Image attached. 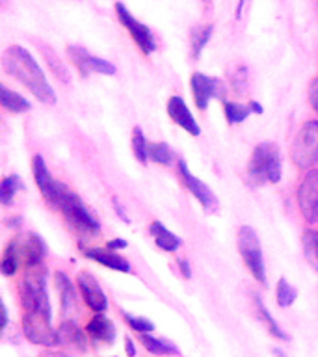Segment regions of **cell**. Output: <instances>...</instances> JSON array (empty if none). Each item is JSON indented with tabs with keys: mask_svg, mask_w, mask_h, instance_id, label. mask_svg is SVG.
I'll use <instances>...</instances> for the list:
<instances>
[{
	"mask_svg": "<svg viewBox=\"0 0 318 357\" xmlns=\"http://www.w3.org/2000/svg\"><path fill=\"white\" fill-rule=\"evenodd\" d=\"M255 305H257V311H259V314H261V318L264 320V324L268 326V331L275 337V339H281V340H290V337L287 333H285L283 329L279 328V324L273 320V317L270 314V311H268L266 307H264V303H262V300L259 298V296H255Z\"/></svg>",
	"mask_w": 318,
	"mask_h": 357,
	"instance_id": "cell-22",
	"label": "cell"
},
{
	"mask_svg": "<svg viewBox=\"0 0 318 357\" xmlns=\"http://www.w3.org/2000/svg\"><path fill=\"white\" fill-rule=\"evenodd\" d=\"M67 54L71 58V61L77 66L82 77H88L89 73H100V75H116V66L110 63L108 60L97 58V56L89 54L88 50L78 47V45H69L67 47Z\"/></svg>",
	"mask_w": 318,
	"mask_h": 357,
	"instance_id": "cell-8",
	"label": "cell"
},
{
	"mask_svg": "<svg viewBox=\"0 0 318 357\" xmlns=\"http://www.w3.org/2000/svg\"><path fill=\"white\" fill-rule=\"evenodd\" d=\"M106 248H108V250H123V248H127V242L123 238L108 240V242H106Z\"/></svg>",
	"mask_w": 318,
	"mask_h": 357,
	"instance_id": "cell-34",
	"label": "cell"
},
{
	"mask_svg": "<svg viewBox=\"0 0 318 357\" xmlns=\"http://www.w3.org/2000/svg\"><path fill=\"white\" fill-rule=\"evenodd\" d=\"M298 205L301 216L307 223H317L318 220V169L307 173L300 190H298Z\"/></svg>",
	"mask_w": 318,
	"mask_h": 357,
	"instance_id": "cell-9",
	"label": "cell"
},
{
	"mask_svg": "<svg viewBox=\"0 0 318 357\" xmlns=\"http://www.w3.org/2000/svg\"><path fill=\"white\" fill-rule=\"evenodd\" d=\"M39 357H69V356L60 354V351H43V354H39Z\"/></svg>",
	"mask_w": 318,
	"mask_h": 357,
	"instance_id": "cell-37",
	"label": "cell"
},
{
	"mask_svg": "<svg viewBox=\"0 0 318 357\" xmlns=\"http://www.w3.org/2000/svg\"><path fill=\"white\" fill-rule=\"evenodd\" d=\"M86 333L89 335V339L95 340V342H114L116 339V329H114V324L105 317V314H97L93 320H89L88 326H86Z\"/></svg>",
	"mask_w": 318,
	"mask_h": 357,
	"instance_id": "cell-16",
	"label": "cell"
},
{
	"mask_svg": "<svg viewBox=\"0 0 318 357\" xmlns=\"http://www.w3.org/2000/svg\"><path fill=\"white\" fill-rule=\"evenodd\" d=\"M273 354H275V356H278V357H287V356H285V354H283V351L279 350V348H273Z\"/></svg>",
	"mask_w": 318,
	"mask_h": 357,
	"instance_id": "cell-40",
	"label": "cell"
},
{
	"mask_svg": "<svg viewBox=\"0 0 318 357\" xmlns=\"http://www.w3.org/2000/svg\"><path fill=\"white\" fill-rule=\"evenodd\" d=\"M139 342L144 344L145 350H149L151 354H155V356H177L181 354L177 346L169 342V340H162V339H155V337H151L147 333L139 335Z\"/></svg>",
	"mask_w": 318,
	"mask_h": 357,
	"instance_id": "cell-21",
	"label": "cell"
},
{
	"mask_svg": "<svg viewBox=\"0 0 318 357\" xmlns=\"http://www.w3.org/2000/svg\"><path fill=\"white\" fill-rule=\"evenodd\" d=\"M309 102H311L312 110L318 114V77H315L309 84Z\"/></svg>",
	"mask_w": 318,
	"mask_h": 357,
	"instance_id": "cell-32",
	"label": "cell"
},
{
	"mask_svg": "<svg viewBox=\"0 0 318 357\" xmlns=\"http://www.w3.org/2000/svg\"><path fill=\"white\" fill-rule=\"evenodd\" d=\"M0 102L6 110L13 112V114H22V112H28L32 108V105L22 95L11 91L10 88H6L4 84H0Z\"/></svg>",
	"mask_w": 318,
	"mask_h": 357,
	"instance_id": "cell-20",
	"label": "cell"
},
{
	"mask_svg": "<svg viewBox=\"0 0 318 357\" xmlns=\"http://www.w3.org/2000/svg\"><path fill=\"white\" fill-rule=\"evenodd\" d=\"M238 251L245 262V268L250 273L259 281V283H266V270H264V261H262V250L259 236H257L255 229L250 225H242L238 229Z\"/></svg>",
	"mask_w": 318,
	"mask_h": 357,
	"instance_id": "cell-6",
	"label": "cell"
},
{
	"mask_svg": "<svg viewBox=\"0 0 318 357\" xmlns=\"http://www.w3.org/2000/svg\"><path fill=\"white\" fill-rule=\"evenodd\" d=\"M250 108H251V112H255V114H262V106L259 105V102H255V100H253V102H250Z\"/></svg>",
	"mask_w": 318,
	"mask_h": 357,
	"instance_id": "cell-38",
	"label": "cell"
},
{
	"mask_svg": "<svg viewBox=\"0 0 318 357\" xmlns=\"http://www.w3.org/2000/svg\"><path fill=\"white\" fill-rule=\"evenodd\" d=\"M125 320H127L128 326H130L134 331H138V333H151V331L155 329V324L151 322V320H147V318L132 317V314L125 312Z\"/></svg>",
	"mask_w": 318,
	"mask_h": 357,
	"instance_id": "cell-31",
	"label": "cell"
},
{
	"mask_svg": "<svg viewBox=\"0 0 318 357\" xmlns=\"http://www.w3.org/2000/svg\"><path fill=\"white\" fill-rule=\"evenodd\" d=\"M248 177L253 184H275L281 181L279 147L273 142H262L253 149L248 164Z\"/></svg>",
	"mask_w": 318,
	"mask_h": 357,
	"instance_id": "cell-2",
	"label": "cell"
},
{
	"mask_svg": "<svg viewBox=\"0 0 318 357\" xmlns=\"http://www.w3.org/2000/svg\"><path fill=\"white\" fill-rule=\"evenodd\" d=\"M245 2H248V0H238V8H236V19H238L240 13H242V8H244Z\"/></svg>",
	"mask_w": 318,
	"mask_h": 357,
	"instance_id": "cell-39",
	"label": "cell"
},
{
	"mask_svg": "<svg viewBox=\"0 0 318 357\" xmlns=\"http://www.w3.org/2000/svg\"><path fill=\"white\" fill-rule=\"evenodd\" d=\"M84 255L88 257V259H93L97 261L99 264H105L106 268H110V270H116V272H123V273H128L130 272V262L121 257L119 253H116L114 250H99V248H89L86 250Z\"/></svg>",
	"mask_w": 318,
	"mask_h": 357,
	"instance_id": "cell-15",
	"label": "cell"
},
{
	"mask_svg": "<svg viewBox=\"0 0 318 357\" xmlns=\"http://www.w3.org/2000/svg\"><path fill=\"white\" fill-rule=\"evenodd\" d=\"M147 139H145L144 132H142V128L139 127H134L132 128V151H134V156L138 158L142 164L147 162L149 155H147Z\"/></svg>",
	"mask_w": 318,
	"mask_h": 357,
	"instance_id": "cell-30",
	"label": "cell"
},
{
	"mask_svg": "<svg viewBox=\"0 0 318 357\" xmlns=\"http://www.w3.org/2000/svg\"><path fill=\"white\" fill-rule=\"evenodd\" d=\"M190 88H192V95H194L195 105L199 110H205L209 100L212 97L218 95V88H220V82L216 78L206 77L203 73H194L192 78H190Z\"/></svg>",
	"mask_w": 318,
	"mask_h": 357,
	"instance_id": "cell-13",
	"label": "cell"
},
{
	"mask_svg": "<svg viewBox=\"0 0 318 357\" xmlns=\"http://www.w3.org/2000/svg\"><path fill=\"white\" fill-rule=\"evenodd\" d=\"M19 188H22L21 178L17 177V175L6 177L4 181H2V184H0V203H2V205H10Z\"/></svg>",
	"mask_w": 318,
	"mask_h": 357,
	"instance_id": "cell-25",
	"label": "cell"
},
{
	"mask_svg": "<svg viewBox=\"0 0 318 357\" xmlns=\"http://www.w3.org/2000/svg\"><path fill=\"white\" fill-rule=\"evenodd\" d=\"M54 279L61 298V311H63V314H71L77 309V296H75V287H73L71 279L67 278L63 272H56Z\"/></svg>",
	"mask_w": 318,
	"mask_h": 357,
	"instance_id": "cell-18",
	"label": "cell"
},
{
	"mask_svg": "<svg viewBox=\"0 0 318 357\" xmlns=\"http://www.w3.org/2000/svg\"><path fill=\"white\" fill-rule=\"evenodd\" d=\"M116 13H117V19L121 22L123 26L127 28L128 33H130V38L136 41L139 49L144 54H153L156 49V43H155V38H153V33H151L149 26H145L138 19H134V15L130 11L125 8V4L121 2H116Z\"/></svg>",
	"mask_w": 318,
	"mask_h": 357,
	"instance_id": "cell-7",
	"label": "cell"
},
{
	"mask_svg": "<svg viewBox=\"0 0 318 357\" xmlns=\"http://www.w3.org/2000/svg\"><path fill=\"white\" fill-rule=\"evenodd\" d=\"M50 309H32L24 311L22 317V331L30 342L39 346L58 344V331L52 329Z\"/></svg>",
	"mask_w": 318,
	"mask_h": 357,
	"instance_id": "cell-5",
	"label": "cell"
},
{
	"mask_svg": "<svg viewBox=\"0 0 318 357\" xmlns=\"http://www.w3.org/2000/svg\"><path fill=\"white\" fill-rule=\"evenodd\" d=\"M298 298V290L292 287V284L287 281L285 278L279 279L278 283V305L279 307H290L294 303V300Z\"/></svg>",
	"mask_w": 318,
	"mask_h": 357,
	"instance_id": "cell-27",
	"label": "cell"
},
{
	"mask_svg": "<svg viewBox=\"0 0 318 357\" xmlns=\"http://www.w3.org/2000/svg\"><path fill=\"white\" fill-rule=\"evenodd\" d=\"M56 208L63 214L67 223H69L71 227L77 229V231H82V233L89 234L99 231V222H97V218L89 212V208L84 205L82 199H80L75 192L67 190L66 186L61 188L58 203H56Z\"/></svg>",
	"mask_w": 318,
	"mask_h": 357,
	"instance_id": "cell-3",
	"label": "cell"
},
{
	"mask_svg": "<svg viewBox=\"0 0 318 357\" xmlns=\"http://www.w3.org/2000/svg\"><path fill=\"white\" fill-rule=\"evenodd\" d=\"M179 175L183 178L184 186L194 194L195 199L199 201L206 212H216L218 201L216 197H214V194H212V190L188 172V166H186V162L184 160H179Z\"/></svg>",
	"mask_w": 318,
	"mask_h": 357,
	"instance_id": "cell-11",
	"label": "cell"
},
{
	"mask_svg": "<svg viewBox=\"0 0 318 357\" xmlns=\"http://www.w3.org/2000/svg\"><path fill=\"white\" fill-rule=\"evenodd\" d=\"M125 348H127V356L134 357L136 356V348H134V342L130 337H125Z\"/></svg>",
	"mask_w": 318,
	"mask_h": 357,
	"instance_id": "cell-36",
	"label": "cell"
},
{
	"mask_svg": "<svg viewBox=\"0 0 318 357\" xmlns=\"http://www.w3.org/2000/svg\"><path fill=\"white\" fill-rule=\"evenodd\" d=\"M2 69L10 77L26 86L32 95L45 105H54L56 93L50 88L49 80L45 77L43 69L33 60V56L21 45H11L2 52Z\"/></svg>",
	"mask_w": 318,
	"mask_h": 357,
	"instance_id": "cell-1",
	"label": "cell"
},
{
	"mask_svg": "<svg viewBox=\"0 0 318 357\" xmlns=\"http://www.w3.org/2000/svg\"><path fill=\"white\" fill-rule=\"evenodd\" d=\"M21 264H22L21 257H19V253H17L13 242H10V244L6 245L4 255H2L0 270H2V273H4V275H13V273L19 270V266H21Z\"/></svg>",
	"mask_w": 318,
	"mask_h": 357,
	"instance_id": "cell-23",
	"label": "cell"
},
{
	"mask_svg": "<svg viewBox=\"0 0 318 357\" xmlns=\"http://www.w3.org/2000/svg\"><path fill=\"white\" fill-rule=\"evenodd\" d=\"M58 344L71 346L75 350L84 351L88 342H86V337H84V333L80 331L77 324L71 322V320H66L60 326V329H58Z\"/></svg>",
	"mask_w": 318,
	"mask_h": 357,
	"instance_id": "cell-17",
	"label": "cell"
},
{
	"mask_svg": "<svg viewBox=\"0 0 318 357\" xmlns=\"http://www.w3.org/2000/svg\"><path fill=\"white\" fill-rule=\"evenodd\" d=\"M112 203H114V208H116V214H117V216L121 218V220H123V222H125V223H130V220H128V216H127V214H125V208H123L121 203L117 201V197H114V199H112Z\"/></svg>",
	"mask_w": 318,
	"mask_h": 357,
	"instance_id": "cell-33",
	"label": "cell"
},
{
	"mask_svg": "<svg viewBox=\"0 0 318 357\" xmlns=\"http://www.w3.org/2000/svg\"><path fill=\"white\" fill-rule=\"evenodd\" d=\"M78 289L82 292L84 300L89 305V309H93L95 312H105L108 309V298L100 289V284L97 283V279L89 272L78 273Z\"/></svg>",
	"mask_w": 318,
	"mask_h": 357,
	"instance_id": "cell-12",
	"label": "cell"
},
{
	"mask_svg": "<svg viewBox=\"0 0 318 357\" xmlns=\"http://www.w3.org/2000/svg\"><path fill=\"white\" fill-rule=\"evenodd\" d=\"M290 156L298 167H312L318 162V121H307L296 132Z\"/></svg>",
	"mask_w": 318,
	"mask_h": 357,
	"instance_id": "cell-4",
	"label": "cell"
},
{
	"mask_svg": "<svg viewBox=\"0 0 318 357\" xmlns=\"http://www.w3.org/2000/svg\"><path fill=\"white\" fill-rule=\"evenodd\" d=\"M167 116L172 117L173 123H177L179 127H183L192 136H199L201 134L199 125H197V121L192 116V112L188 110L186 102L181 97H177V95L167 100Z\"/></svg>",
	"mask_w": 318,
	"mask_h": 357,
	"instance_id": "cell-14",
	"label": "cell"
},
{
	"mask_svg": "<svg viewBox=\"0 0 318 357\" xmlns=\"http://www.w3.org/2000/svg\"><path fill=\"white\" fill-rule=\"evenodd\" d=\"M32 169H33V178H36V184H38L41 195L47 199V203L56 206L58 197H60L61 188H63V184H58L54 178H52L49 167H47V164H45L43 156H39V155L33 156Z\"/></svg>",
	"mask_w": 318,
	"mask_h": 357,
	"instance_id": "cell-10",
	"label": "cell"
},
{
	"mask_svg": "<svg viewBox=\"0 0 318 357\" xmlns=\"http://www.w3.org/2000/svg\"><path fill=\"white\" fill-rule=\"evenodd\" d=\"M250 114V106L238 105V102H225V116H227V121L231 125H238V123L245 121Z\"/></svg>",
	"mask_w": 318,
	"mask_h": 357,
	"instance_id": "cell-29",
	"label": "cell"
},
{
	"mask_svg": "<svg viewBox=\"0 0 318 357\" xmlns=\"http://www.w3.org/2000/svg\"><path fill=\"white\" fill-rule=\"evenodd\" d=\"M301 242H303L305 259L318 270V231H307Z\"/></svg>",
	"mask_w": 318,
	"mask_h": 357,
	"instance_id": "cell-26",
	"label": "cell"
},
{
	"mask_svg": "<svg viewBox=\"0 0 318 357\" xmlns=\"http://www.w3.org/2000/svg\"><path fill=\"white\" fill-rule=\"evenodd\" d=\"M179 268H181V272H183L184 279L192 278V270H190L188 261H184V259H179Z\"/></svg>",
	"mask_w": 318,
	"mask_h": 357,
	"instance_id": "cell-35",
	"label": "cell"
},
{
	"mask_svg": "<svg viewBox=\"0 0 318 357\" xmlns=\"http://www.w3.org/2000/svg\"><path fill=\"white\" fill-rule=\"evenodd\" d=\"M147 155H149V160L156 162V164H162V166H167L172 164L173 153L169 149L167 144H149L147 145Z\"/></svg>",
	"mask_w": 318,
	"mask_h": 357,
	"instance_id": "cell-24",
	"label": "cell"
},
{
	"mask_svg": "<svg viewBox=\"0 0 318 357\" xmlns=\"http://www.w3.org/2000/svg\"><path fill=\"white\" fill-rule=\"evenodd\" d=\"M149 231L151 234H153V238H155L156 245H158L160 250L167 251V253L177 251L179 248H181V244H183V240L179 238V236H175V234H173L169 229L164 227L160 222L151 223Z\"/></svg>",
	"mask_w": 318,
	"mask_h": 357,
	"instance_id": "cell-19",
	"label": "cell"
},
{
	"mask_svg": "<svg viewBox=\"0 0 318 357\" xmlns=\"http://www.w3.org/2000/svg\"><path fill=\"white\" fill-rule=\"evenodd\" d=\"M212 30H214V26L209 24V26L195 28L194 32H192V54H194L195 58L201 54L203 47L209 43V39H211L212 36Z\"/></svg>",
	"mask_w": 318,
	"mask_h": 357,
	"instance_id": "cell-28",
	"label": "cell"
}]
</instances>
